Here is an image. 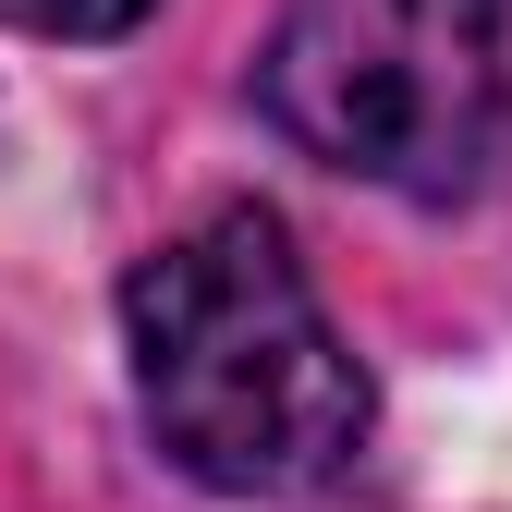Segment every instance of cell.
<instances>
[{
    "label": "cell",
    "mask_w": 512,
    "mask_h": 512,
    "mask_svg": "<svg viewBox=\"0 0 512 512\" xmlns=\"http://www.w3.org/2000/svg\"><path fill=\"white\" fill-rule=\"evenodd\" d=\"M122 330H135V403L196 488L293 500L366 452V366L342 354L269 208H208L196 232H171L122 281Z\"/></svg>",
    "instance_id": "cell-1"
},
{
    "label": "cell",
    "mask_w": 512,
    "mask_h": 512,
    "mask_svg": "<svg viewBox=\"0 0 512 512\" xmlns=\"http://www.w3.org/2000/svg\"><path fill=\"white\" fill-rule=\"evenodd\" d=\"M256 98L354 183L464 196L500 135V0H281Z\"/></svg>",
    "instance_id": "cell-2"
},
{
    "label": "cell",
    "mask_w": 512,
    "mask_h": 512,
    "mask_svg": "<svg viewBox=\"0 0 512 512\" xmlns=\"http://www.w3.org/2000/svg\"><path fill=\"white\" fill-rule=\"evenodd\" d=\"M147 0H0V25H25V37H122Z\"/></svg>",
    "instance_id": "cell-3"
}]
</instances>
